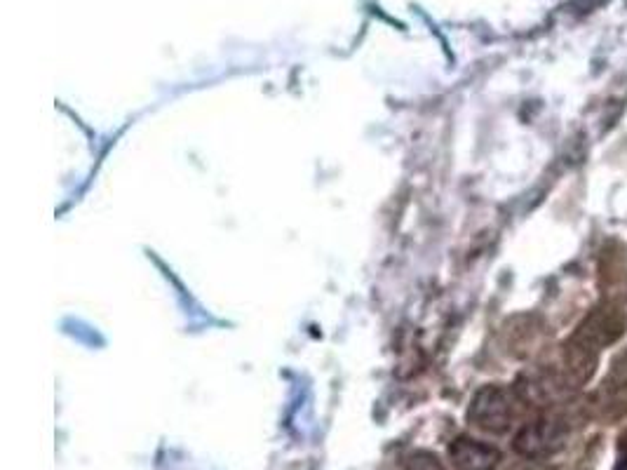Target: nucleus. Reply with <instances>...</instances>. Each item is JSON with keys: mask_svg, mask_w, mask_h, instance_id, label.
<instances>
[{"mask_svg": "<svg viewBox=\"0 0 627 470\" xmlns=\"http://www.w3.org/2000/svg\"><path fill=\"white\" fill-rule=\"evenodd\" d=\"M616 470H627V461H620L618 466H616Z\"/></svg>", "mask_w": 627, "mask_h": 470, "instance_id": "6", "label": "nucleus"}, {"mask_svg": "<svg viewBox=\"0 0 627 470\" xmlns=\"http://www.w3.org/2000/svg\"><path fill=\"white\" fill-rule=\"evenodd\" d=\"M449 459L456 470H494L501 461V452L487 442L461 435L449 445Z\"/></svg>", "mask_w": 627, "mask_h": 470, "instance_id": "2", "label": "nucleus"}, {"mask_svg": "<svg viewBox=\"0 0 627 470\" xmlns=\"http://www.w3.org/2000/svg\"><path fill=\"white\" fill-rule=\"evenodd\" d=\"M512 414H515L512 398L501 386L480 388L468 407V421L487 433L508 431L512 423Z\"/></svg>", "mask_w": 627, "mask_h": 470, "instance_id": "1", "label": "nucleus"}, {"mask_svg": "<svg viewBox=\"0 0 627 470\" xmlns=\"http://www.w3.org/2000/svg\"><path fill=\"white\" fill-rule=\"evenodd\" d=\"M404 470H444L442 461L437 459V454L426 452V449H418V452L409 454Z\"/></svg>", "mask_w": 627, "mask_h": 470, "instance_id": "4", "label": "nucleus"}, {"mask_svg": "<svg viewBox=\"0 0 627 470\" xmlns=\"http://www.w3.org/2000/svg\"><path fill=\"white\" fill-rule=\"evenodd\" d=\"M512 470H541V468H536V466H531V463H527V466H517V468H512Z\"/></svg>", "mask_w": 627, "mask_h": 470, "instance_id": "5", "label": "nucleus"}, {"mask_svg": "<svg viewBox=\"0 0 627 470\" xmlns=\"http://www.w3.org/2000/svg\"><path fill=\"white\" fill-rule=\"evenodd\" d=\"M562 447V433L555 423L550 421H534L524 426L515 438V449L527 459H538L548 456Z\"/></svg>", "mask_w": 627, "mask_h": 470, "instance_id": "3", "label": "nucleus"}]
</instances>
